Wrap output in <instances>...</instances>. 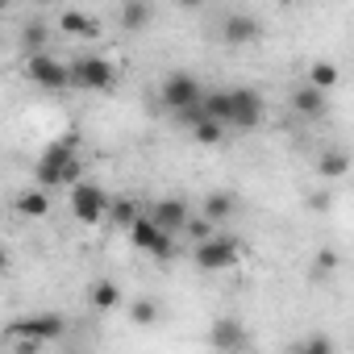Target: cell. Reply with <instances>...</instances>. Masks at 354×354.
I'll return each instance as SVG.
<instances>
[{
	"label": "cell",
	"mask_w": 354,
	"mask_h": 354,
	"mask_svg": "<svg viewBox=\"0 0 354 354\" xmlns=\"http://www.w3.org/2000/svg\"><path fill=\"white\" fill-rule=\"evenodd\" d=\"M46 42H50V30H46L42 21H26V26H21V34H17V46H21V55L46 50Z\"/></svg>",
	"instance_id": "obj_16"
},
{
	"label": "cell",
	"mask_w": 354,
	"mask_h": 354,
	"mask_svg": "<svg viewBox=\"0 0 354 354\" xmlns=\"http://www.w3.org/2000/svg\"><path fill=\"white\" fill-rule=\"evenodd\" d=\"M184 230H188V238H192V242H205V238L213 234V221H209V217H188V221H184Z\"/></svg>",
	"instance_id": "obj_26"
},
{
	"label": "cell",
	"mask_w": 354,
	"mask_h": 354,
	"mask_svg": "<svg viewBox=\"0 0 354 354\" xmlns=\"http://www.w3.org/2000/svg\"><path fill=\"white\" fill-rule=\"evenodd\" d=\"M292 104H296V113H300V117H321L329 100H325V92H321V88H313V84H308V88H300V92L292 96Z\"/></svg>",
	"instance_id": "obj_17"
},
{
	"label": "cell",
	"mask_w": 354,
	"mask_h": 354,
	"mask_svg": "<svg viewBox=\"0 0 354 354\" xmlns=\"http://www.w3.org/2000/svg\"><path fill=\"white\" fill-rule=\"evenodd\" d=\"M125 230H129V242H133L138 250L154 254L158 263L175 259V242H171V234H167V230H158V225H154L150 217H142V213H138V217H133V221H129Z\"/></svg>",
	"instance_id": "obj_4"
},
{
	"label": "cell",
	"mask_w": 354,
	"mask_h": 354,
	"mask_svg": "<svg viewBox=\"0 0 354 354\" xmlns=\"http://www.w3.org/2000/svg\"><path fill=\"white\" fill-rule=\"evenodd\" d=\"M104 209H109L104 188H96V184H88V180L71 184V213H75V221H84V225H100V221H104Z\"/></svg>",
	"instance_id": "obj_8"
},
{
	"label": "cell",
	"mask_w": 354,
	"mask_h": 354,
	"mask_svg": "<svg viewBox=\"0 0 354 354\" xmlns=\"http://www.w3.org/2000/svg\"><path fill=\"white\" fill-rule=\"evenodd\" d=\"M17 213L30 217V221L46 217V213H50V196H46V188H30V192H21V196H17Z\"/></svg>",
	"instance_id": "obj_15"
},
{
	"label": "cell",
	"mask_w": 354,
	"mask_h": 354,
	"mask_svg": "<svg viewBox=\"0 0 354 354\" xmlns=\"http://www.w3.org/2000/svg\"><path fill=\"white\" fill-rule=\"evenodd\" d=\"M308 84H313V88H321V92H329V88L337 84V67H333V63H313Z\"/></svg>",
	"instance_id": "obj_24"
},
{
	"label": "cell",
	"mask_w": 354,
	"mask_h": 354,
	"mask_svg": "<svg viewBox=\"0 0 354 354\" xmlns=\"http://www.w3.org/2000/svg\"><path fill=\"white\" fill-rule=\"evenodd\" d=\"M192 133H196V142L217 146V142L225 138V125H221V121H213V117H205V121H196V125H192Z\"/></svg>",
	"instance_id": "obj_23"
},
{
	"label": "cell",
	"mask_w": 354,
	"mask_h": 354,
	"mask_svg": "<svg viewBox=\"0 0 354 354\" xmlns=\"http://www.w3.org/2000/svg\"><path fill=\"white\" fill-rule=\"evenodd\" d=\"M175 5H184V9H196V5H205V0H175Z\"/></svg>",
	"instance_id": "obj_30"
},
{
	"label": "cell",
	"mask_w": 354,
	"mask_h": 354,
	"mask_svg": "<svg viewBox=\"0 0 354 354\" xmlns=\"http://www.w3.org/2000/svg\"><path fill=\"white\" fill-rule=\"evenodd\" d=\"M234 213V196H225V192H213L209 201H205V213L201 217H209V221H225Z\"/></svg>",
	"instance_id": "obj_21"
},
{
	"label": "cell",
	"mask_w": 354,
	"mask_h": 354,
	"mask_svg": "<svg viewBox=\"0 0 354 354\" xmlns=\"http://www.w3.org/2000/svg\"><path fill=\"white\" fill-rule=\"evenodd\" d=\"M117 84V67L100 55H84L71 63V88H88V92H109Z\"/></svg>",
	"instance_id": "obj_3"
},
{
	"label": "cell",
	"mask_w": 354,
	"mask_h": 354,
	"mask_svg": "<svg viewBox=\"0 0 354 354\" xmlns=\"http://www.w3.org/2000/svg\"><path fill=\"white\" fill-rule=\"evenodd\" d=\"M5 9H9V0H0V13H5Z\"/></svg>",
	"instance_id": "obj_32"
},
{
	"label": "cell",
	"mask_w": 354,
	"mask_h": 354,
	"mask_svg": "<svg viewBox=\"0 0 354 354\" xmlns=\"http://www.w3.org/2000/svg\"><path fill=\"white\" fill-rule=\"evenodd\" d=\"M267 117V104L254 88H230V125L234 129H254L263 125Z\"/></svg>",
	"instance_id": "obj_7"
},
{
	"label": "cell",
	"mask_w": 354,
	"mask_h": 354,
	"mask_svg": "<svg viewBox=\"0 0 354 354\" xmlns=\"http://www.w3.org/2000/svg\"><path fill=\"white\" fill-rule=\"evenodd\" d=\"M67 329V321L59 313H34V317H21L9 325V337L21 342V346H38V342H55L59 333Z\"/></svg>",
	"instance_id": "obj_2"
},
{
	"label": "cell",
	"mask_w": 354,
	"mask_h": 354,
	"mask_svg": "<svg viewBox=\"0 0 354 354\" xmlns=\"http://www.w3.org/2000/svg\"><path fill=\"white\" fill-rule=\"evenodd\" d=\"M296 350H300V354H333V337H325V333H317V337H308V342H300Z\"/></svg>",
	"instance_id": "obj_27"
},
{
	"label": "cell",
	"mask_w": 354,
	"mask_h": 354,
	"mask_svg": "<svg viewBox=\"0 0 354 354\" xmlns=\"http://www.w3.org/2000/svg\"><path fill=\"white\" fill-rule=\"evenodd\" d=\"M84 180V167H80V154L75 158H67V167H63V175H59V188H71V184H80Z\"/></svg>",
	"instance_id": "obj_28"
},
{
	"label": "cell",
	"mask_w": 354,
	"mask_h": 354,
	"mask_svg": "<svg viewBox=\"0 0 354 354\" xmlns=\"http://www.w3.org/2000/svg\"><path fill=\"white\" fill-rule=\"evenodd\" d=\"M279 5H292V0H279Z\"/></svg>",
	"instance_id": "obj_33"
},
{
	"label": "cell",
	"mask_w": 354,
	"mask_h": 354,
	"mask_svg": "<svg viewBox=\"0 0 354 354\" xmlns=\"http://www.w3.org/2000/svg\"><path fill=\"white\" fill-rule=\"evenodd\" d=\"M192 259H196L201 271H221V267H234L242 259V246L234 238H225V234H209L205 242H196Z\"/></svg>",
	"instance_id": "obj_5"
},
{
	"label": "cell",
	"mask_w": 354,
	"mask_h": 354,
	"mask_svg": "<svg viewBox=\"0 0 354 354\" xmlns=\"http://www.w3.org/2000/svg\"><path fill=\"white\" fill-rule=\"evenodd\" d=\"M104 213H109V217H113L117 225H129V221L138 217V205H133V201H117V205H109Z\"/></svg>",
	"instance_id": "obj_25"
},
{
	"label": "cell",
	"mask_w": 354,
	"mask_h": 354,
	"mask_svg": "<svg viewBox=\"0 0 354 354\" xmlns=\"http://www.w3.org/2000/svg\"><path fill=\"white\" fill-rule=\"evenodd\" d=\"M201 104H205V113H209L213 121L230 125V92H213V96H201Z\"/></svg>",
	"instance_id": "obj_20"
},
{
	"label": "cell",
	"mask_w": 354,
	"mask_h": 354,
	"mask_svg": "<svg viewBox=\"0 0 354 354\" xmlns=\"http://www.w3.org/2000/svg\"><path fill=\"white\" fill-rule=\"evenodd\" d=\"M129 321H133V325H154V321H158V300H150V296L133 300V304H129Z\"/></svg>",
	"instance_id": "obj_22"
},
{
	"label": "cell",
	"mask_w": 354,
	"mask_h": 354,
	"mask_svg": "<svg viewBox=\"0 0 354 354\" xmlns=\"http://www.w3.org/2000/svg\"><path fill=\"white\" fill-rule=\"evenodd\" d=\"M150 21H154L150 0H121V30H129V34H142Z\"/></svg>",
	"instance_id": "obj_11"
},
{
	"label": "cell",
	"mask_w": 354,
	"mask_h": 354,
	"mask_svg": "<svg viewBox=\"0 0 354 354\" xmlns=\"http://www.w3.org/2000/svg\"><path fill=\"white\" fill-rule=\"evenodd\" d=\"M209 342L213 346H221V350H242L250 337H246V329H242V321H234V317H225V321H217L213 325V333H209Z\"/></svg>",
	"instance_id": "obj_13"
},
{
	"label": "cell",
	"mask_w": 354,
	"mask_h": 354,
	"mask_svg": "<svg viewBox=\"0 0 354 354\" xmlns=\"http://www.w3.org/2000/svg\"><path fill=\"white\" fill-rule=\"evenodd\" d=\"M67 158H75V138H63V142H50L46 150H42V158H38V167H34V180H38V188H59V175H63V167H67Z\"/></svg>",
	"instance_id": "obj_6"
},
{
	"label": "cell",
	"mask_w": 354,
	"mask_h": 354,
	"mask_svg": "<svg viewBox=\"0 0 354 354\" xmlns=\"http://www.w3.org/2000/svg\"><path fill=\"white\" fill-rule=\"evenodd\" d=\"M59 30H63L67 38H96V34H100V21L88 17V13H80V9H67V13L59 17Z\"/></svg>",
	"instance_id": "obj_14"
},
{
	"label": "cell",
	"mask_w": 354,
	"mask_h": 354,
	"mask_svg": "<svg viewBox=\"0 0 354 354\" xmlns=\"http://www.w3.org/2000/svg\"><path fill=\"white\" fill-rule=\"evenodd\" d=\"M158 96H162L167 109H184V104H196V100H201V84H196V75H188V71H171V75L162 80Z\"/></svg>",
	"instance_id": "obj_9"
},
{
	"label": "cell",
	"mask_w": 354,
	"mask_h": 354,
	"mask_svg": "<svg viewBox=\"0 0 354 354\" xmlns=\"http://www.w3.org/2000/svg\"><path fill=\"white\" fill-rule=\"evenodd\" d=\"M26 75H30L38 88H50V92H67V88H71V67L59 63L50 50H34V55H26Z\"/></svg>",
	"instance_id": "obj_1"
},
{
	"label": "cell",
	"mask_w": 354,
	"mask_h": 354,
	"mask_svg": "<svg viewBox=\"0 0 354 354\" xmlns=\"http://www.w3.org/2000/svg\"><path fill=\"white\" fill-rule=\"evenodd\" d=\"M92 304H96L100 313H113V308L121 304V288H117L113 279H100V283H92Z\"/></svg>",
	"instance_id": "obj_18"
},
{
	"label": "cell",
	"mask_w": 354,
	"mask_h": 354,
	"mask_svg": "<svg viewBox=\"0 0 354 354\" xmlns=\"http://www.w3.org/2000/svg\"><path fill=\"white\" fill-rule=\"evenodd\" d=\"M333 267H337V254L333 250H321L317 254V271H333Z\"/></svg>",
	"instance_id": "obj_29"
},
{
	"label": "cell",
	"mask_w": 354,
	"mask_h": 354,
	"mask_svg": "<svg viewBox=\"0 0 354 354\" xmlns=\"http://www.w3.org/2000/svg\"><path fill=\"white\" fill-rule=\"evenodd\" d=\"M146 217H150V221H154L158 230L175 234V230H184V221H188L192 213H188V205H184V201H158V205H154V209H150Z\"/></svg>",
	"instance_id": "obj_10"
},
{
	"label": "cell",
	"mask_w": 354,
	"mask_h": 354,
	"mask_svg": "<svg viewBox=\"0 0 354 354\" xmlns=\"http://www.w3.org/2000/svg\"><path fill=\"white\" fill-rule=\"evenodd\" d=\"M346 167H350V158L342 154V150H329L321 162H317V171H321V180H342L346 175Z\"/></svg>",
	"instance_id": "obj_19"
},
{
	"label": "cell",
	"mask_w": 354,
	"mask_h": 354,
	"mask_svg": "<svg viewBox=\"0 0 354 354\" xmlns=\"http://www.w3.org/2000/svg\"><path fill=\"white\" fill-rule=\"evenodd\" d=\"M259 34H263V30H259V21H254V17H242V13H238V17H230V21H225V30H221V38H225L230 46H250V42H259Z\"/></svg>",
	"instance_id": "obj_12"
},
{
	"label": "cell",
	"mask_w": 354,
	"mask_h": 354,
	"mask_svg": "<svg viewBox=\"0 0 354 354\" xmlns=\"http://www.w3.org/2000/svg\"><path fill=\"white\" fill-rule=\"evenodd\" d=\"M30 5H55V0H30Z\"/></svg>",
	"instance_id": "obj_31"
}]
</instances>
